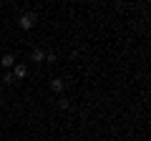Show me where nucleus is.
<instances>
[{
    "label": "nucleus",
    "mask_w": 151,
    "mask_h": 141,
    "mask_svg": "<svg viewBox=\"0 0 151 141\" xmlns=\"http://www.w3.org/2000/svg\"><path fill=\"white\" fill-rule=\"evenodd\" d=\"M35 20H38V15H35V13H23V15H20V20H18V25H20L23 28V30H33V28H35Z\"/></svg>",
    "instance_id": "nucleus-1"
},
{
    "label": "nucleus",
    "mask_w": 151,
    "mask_h": 141,
    "mask_svg": "<svg viewBox=\"0 0 151 141\" xmlns=\"http://www.w3.org/2000/svg\"><path fill=\"white\" fill-rule=\"evenodd\" d=\"M10 73H13V76L18 78V81H20V78H25V76H28V68H25L23 63H15V65H13V70H10Z\"/></svg>",
    "instance_id": "nucleus-2"
},
{
    "label": "nucleus",
    "mask_w": 151,
    "mask_h": 141,
    "mask_svg": "<svg viewBox=\"0 0 151 141\" xmlns=\"http://www.w3.org/2000/svg\"><path fill=\"white\" fill-rule=\"evenodd\" d=\"M0 65H3V68H13V65H15V55H13V53H5L3 58H0Z\"/></svg>",
    "instance_id": "nucleus-3"
},
{
    "label": "nucleus",
    "mask_w": 151,
    "mask_h": 141,
    "mask_svg": "<svg viewBox=\"0 0 151 141\" xmlns=\"http://www.w3.org/2000/svg\"><path fill=\"white\" fill-rule=\"evenodd\" d=\"M65 88V83H63V78H53L50 81V91H55V93H60Z\"/></svg>",
    "instance_id": "nucleus-4"
},
{
    "label": "nucleus",
    "mask_w": 151,
    "mask_h": 141,
    "mask_svg": "<svg viewBox=\"0 0 151 141\" xmlns=\"http://www.w3.org/2000/svg\"><path fill=\"white\" fill-rule=\"evenodd\" d=\"M33 60H35V63H40V60H45V53H43V50H33Z\"/></svg>",
    "instance_id": "nucleus-5"
},
{
    "label": "nucleus",
    "mask_w": 151,
    "mask_h": 141,
    "mask_svg": "<svg viewBox=\"0 0 151 141\" xmlns=\"http://www.w3.org/2000/svg\"><path fill=\"white\" fill-rule=\"evenodd\" d=\"M3 81H5V83H8V86H10V83H15V76H13V73H10V70H8V73H5V76H3Z\"/></svg>",
    "instance_id": "nucleus-6"
}]
</instances>
